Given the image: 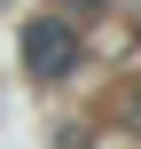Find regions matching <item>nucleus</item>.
Here are the masks:
<instances>
[{
    "label": "nucleus",
    "mask_w": 141,
    "mask_h": 149,
    "mask_svg": "<svg viewBox=\"0 0 141 149\" xmlns=\"http://www.w3.org/2000/svg\"><path fill=\"white\" fill-rule=\"evenodd\" d=\"M24 55H31L39 79H63V71L78 63V39H71L63 24H31V31H24Z\"/></svg>",
    "instance_id": "1"
}]
</instances>
